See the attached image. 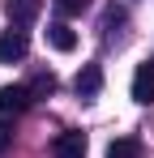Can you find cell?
I'll list each match as a JSON object with an SVG mask.
<instances>
[{
	"instance_id": "6",
	"label": "cell",
	"mask_w": 154,
	"mask_h": 158,
	"mask_svg": "<svg viewBox=\"0 0 154 158\" xmlns=\"http://www.w3.org/2000/svg\"><path fill=\"white\" fill-rule=\"evenodd\" d=\"M4 9H9V22H13V26H30V22L43 13V0H9Z\"/></svg>"
},
{
	"instance_id": "10",
	"label": "cell",
	"mask_w": 154,
	"mask_h": 158,
	"mask_svg": "<svg viewBox=\"0 0 154 158\" xmlns=\"http://www.w3.org/2000/svg\"><path fill=\"white\" fill-rule=\"evenodd\" d=\"M86 9H90V0H56V13H64V17H77Z\"/></svg>"
},
{
	"instance_id": "8",
	"label": "cell",
	"mask_w": 154,
	"mask_h": 158,
	"mask_svg": "<svg viewBox=\"0 0 154 158\" xmlns=\"http://www.w3.org/2000/svg\"><path fill=\"white\" fill-rule=\"evenodd\" d=\"M107 158H141V141L120 137V141H111V145H107Z\"/></svg>"
},
{
	"instance_id": "7",
	"label": "cell",
	"mask_w": 154,
	"mask_h": 158,
	"mask_svg": "<svg viewBox=\"0 0 154 158\" xmlns=\"http://www.w3.org/2000/svg\"><path fill=\"white\" fill-rule=\"evenodd\" d=\"M47 43L56 47V52H73V47H77V34L64 26V22H56V26H47Z\"/></svg>"
},
{
	"instance_id": "3",
	"label": "cell",
	"mask_w": 154,
	"mask_h": 158,
	"mask_svg": "<svg viewBox=\"0 0 154 158\" xmlns=\"http://www.w3.org/2000/svg\"><path fill=\"white\" fill-rule=\"evenodd\" d=\"M133 103H141V107L154 103V60L137 64V73H133Z\"/></svg>"
},
{
	"instance_id": "4",
	"label": "cell",
	"mask_w": 154,
	"mask_h": 158,
	"mask_svg": "<svg viewBox=\"0 0 154 158\" xmlns=\"http://www.w3.org/2000/svg\"><path fill=\"white\" fill-rule=\"evenodd\" d=\"M73 90L81 94V98H94V94L103 90V69H99V64H81V73H77Z\"/></svg>"
},
{
	"instance_id": "1",
	"label": "cell",
	"mask_w": 154,
	"mask_h": 158,
	"mask_svg": "<svg viewBox=\"0 0 154 158\" xmlns=\"http://www.w3.org/2000/svg\"><path fill=\"white\" fill-rule=\"evenodd\" d=\"M26 52H30V39H26V30H22V26H9L4 34H0V60H4V64L26 60Z\"/></svg>"
},
{
	"instance_id": "2",
	"label": "cell",
	"mask_w": 154,
	"mask_h": 158,
	"mask_svg": "<svg viewBox=\"0 0 154 158\" xmlns=\"http://www.w3.org/2000/svg\"><path fill=\"white\" fill-rule=\"evenodd\" d=\"M30 103H34L30 85H0V115H22Z\"/></svg>"
},
{
	"instance_id": "9",
	"label": "cell",
	"mask_w": 154,
	"mask_h": 158,
	"mask_svg": "<svg viewBox=\"0 0 154 158\" xmlns=\"http://www.w3.org/2000/svg\"><path fill=\"white\" fill-rule=\"evenodd\" d=\"M30 94H34V98H47V94H56V77H51V73H39V77L30 81Z\"/></svg>"
},
{
	"instance_id": "5",
	"label": "cell",
	"mask_w": 154,
	"mask_h": 158,
	"mask_svg": "<svg viewBox=\"0 0 154 158\" xmlns=\"http://www.w3.org/2000/svg\"><path fill=\"white\" fill-rule=\"evenodd\" d=\"M51 154L56 158H86V137L81 132H60L51 141Z\"/></svg>"
},
{
	"instance_id": "11",
	"label": "cell",
	"mask_w": 154,
	"mask_h": 158,
	"mask_svg": "<svg viewBox=\"0 0 154 158\" xmlns=\"http://www.w3.org/2000/svg\"><path fill=\"white\" fill-rule=\"evenodd\" d=\"M9 145H13V124H0V158H4Z\"/></svg>"
}]
</instances>
